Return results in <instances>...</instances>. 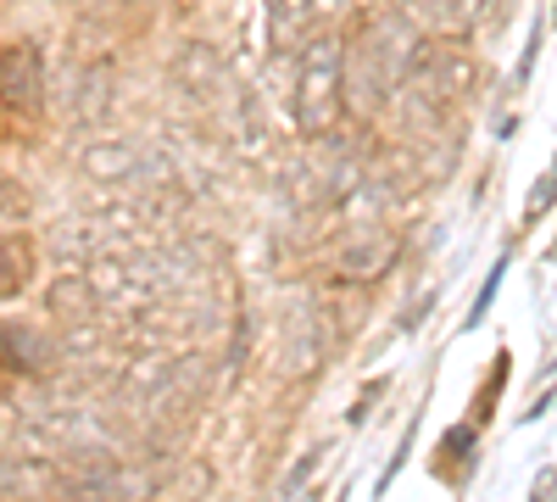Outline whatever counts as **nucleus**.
I'll use <instances>...</instances> for the list:
<instances>
[{
  "label": "nucleus",
  "mask_w": 557,
  "mask_h": 502,
  "mask_svg": "<svg viewBox=\"0 0 557 502\" xmlns=\"http://www.w3.org/2000/svg\"><path fill=\"white\" fill-rule=\"evenodd\" d=\"M45 112V62L34 45L0 51V134H23Z\"/></svg>",
  "instance_id": "obj_4"
},
{
  "label": "nucleus",
  "mask_w": 557,
  "mask_h": 502,
  "mask_svg": "<svg viewBox=\"0 0 557 502\" xmlns=\"http://www.w3.org/2000/svg\"><path fill=\"white\" fill-rule=\"evenodd\" d=\"M0 357H7L17 375H34V380H45V369H51V346H45L39 335H28L23 325L0 330Z\"/></svg>",
  "instance_id": "obj_9"
},
{
  "label": "nucleus",
  "mask_w": 557,
  "mask_h": 502,
  "mask_svg": "<svg viewBox=\"0 0 557 502\" xmlns=\"http://www.w3.org/2000/svg\"><path fill=\"white\" fill-rule=\"evenodd\" d=\"M418 12H424L435 28H451V34H469L474 23L491 17V0H418ZM496 23V17H491Z\"/></svg>",
  "instance_id": "obj_10"
},
{
  "label": "nucleus",
  "mask_w": 557,
  "mask_h": 502,
  "mask_svg": "<svg viewBox=\"0 0 557 502\" xmlns=\"http://www.w3.org/2000/svg\"><path fill=\"white\" fill-rule=\"evenodd\" d=\"M23 212H28V191L0 173V218H23Z\"/></svg>",
  "instance_id": "obj_11"
},
{
  "label": "nucleus",
  "mask_w": 557,
  "mask_h": 502,
  "mask_svg": "<svg viewBox=\"0 0 557 502\" xmlns=\"http://www.w3.org/2000/svg\"><path fill=\"white\" fill-rule=\"evenodd\" d=\"M62 480V458H0V502H51Z\"/></svg>",
  "instance_id": "obj_5"
},
{
  "label": "nucleus",
  "mask_w": 557,
  "mask_h": 502,
  "mask_svg": "<svg viewBox=\"0 0 557 502\" xmlns=\"http://www.w3.org/2000/svg\"><path fill=\"white\" fill-rule=\"evenodd\" d=\"M207 385H212V363H207L201 352L173 357L168 369H157V375L146 380V391H139V425H146L151 436L184 425V419L201 407Z\"/></svg>",
  "instance_id": "obj_3"
},
{
  "label": "nucleus",
  "mask_w": 557,
  "mask_h": 502,
  "mask_svg": "<svg viewBox=\"0 0 557 502\" xmlns=\"http://www.w3.org/2000/svg\"><path fill=\"white\" fill-rule=\"evenodd\" d=\"M262 12H268V39L278 45V51H290V45H301L312 34L318 0H262Z\"/></svg>",
  "instance_id": "obj_7"
},
{
  "label": "nucleus",
  "mask_w": 557,
  "mask_h": 502,
  "mask_svg": "<svg viewBox=\"0 0 557 502\" xmlns=\"http://www.w3.org/2000/svg\"><path fill=\"white\" fill-rule=\"evenodd\" d=\"M424 45L430 39L407 23V12H374L346 39V107H362V112L391 107V96L407 84Z\"/></svg>",
  "instance_id": "obj_1"
},
{
  "label": "nucleus",
  "mask_w": 557,
  "mask_h": 502,
  "mask_svg": "<svg viewBox=\"0 0 557 502\" xmlns=\"http://www.w3.org/2000/svg\"><path fill=\"white\" fill-rule=\"evenodd\" d=\"M34 285V246L28 235H0V302H12Z\"/></svg>",
  "instance_id": "obj_8"
},
{
  "label": "nucleus",
  "mask_w": 557,
  "mask_h": 502,
  "mask_svg": "<svg viewBox=\"0 0 557 502\" xmlns=\"http://www.w3.org/2000/svg\"><path fill=\"white\" fill-rule=\"evenodd\" d=\"M391 257H396V241L385 230H362L341 246V273H351V280H380L391 268Z\"/></svg>",
  "instance_id": "obj_6"
},
{
  "label": "nucleus",
  "mask_w": 557,
  "mask_h": 502,
  "mask_svg": "<svg viewBox=\"0 0 557 502\" xmlns=\"http://www.w3.org/2000/svg\"><path fill=\"white\" fill-rule=\"evenodd\" d=\"M296 128L323 140L346 123V34H307L296 45V78H290Z\"/></svg>",
  "instance_id": "obj_2"
}]
</instances>
